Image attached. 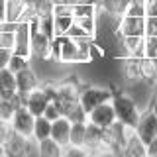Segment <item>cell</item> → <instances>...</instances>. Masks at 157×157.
Listing matches in <instances>:
<instances>
[{
  "instance_id": "cell-1",
  "label": "cell",
  "mask_w": 157,
  "mask_h": 157,
  "mask_svg": "<svg viewBox=\"0 0 157 157\" xmlns=\"http://www.w3.org/2000/svg\"><path fill=\"white\" fill-rule=\"evenodd\" d=\"M94 39H75L69 36H57L51 39V55L63 63L90 61V43Z\"/></svg>"
},
{
  "instance_id": "cell-2",
  "label": "cell",
  "mask_w": 157,
  "mask_h": 157,
  "mask_svg": "<svg viewBox=\"0 0 157 157\" xmlns=\"http://www.w3.org/2000/svg\"><path fill=\"white\" fill-rule=\"evenodd\" d=\"M110 102L116 110V120L122 122V124H126V126L136 128L141 110L137 108L134 98L128 94V92L120 90V88H112V100Z\"/></svg>"
},
{
  "instance_id": "cell-3",
  "label": "cell",
  "mask_w": 157,
  "mask_h": 157,
  "mask_svg": "<svg viewBox=\"0 0 157 157\" xmlns=\"http://www.w3.org/2000/svg\"><path fill=\"white\" fill-rule=\"evenodd\" d=\"M57 102L63 108V114H67L77 102H81V88L82 82L77 81V77H69L65 81L57 82Z\"/></svg>"
},
{
  "instance_id": "cell-4",
  "label": "cell",
  "mask_w": 157,
  "mask_h": 157,
  "mask_svg": "<svg viewBox=\"0 0 157 157\" xmlns=\"http://www.w3.org/2000/svg\"><path fill=\"white\" fill-rule=\"evenodd\" d=\"M112 100V88L94 86V85H82L81 88V104L86 112L94 110L96 106Z\"/></svg>"
},
{
  "instance_id": "cell-5",
  "label": "cell",
  "mask_w": 157,
  "mask_h": 157,
  "mask_svg": "<svg viewBox=\"0 0 157 157\" xmlns=\"http://www.w3.org/2000/svg\"><path fill=\"white\" fill-rule=\"evenodd\" d=\"M32 29V57L39 61H49L51 55V37H47L43 32H39V20L29 24Z\"/></svg>"
},
{
  "instance_id": "cell-6",
  "label": "cell",
  "mask_w": 157,
  "mask_h": 157,
  "mask_svg": "<svg viewBox=\"0 0 157 157\" xmlns=\"http://www.w3.org/2000/svg\"><path fill=\"white\" fill-rule=\"evenodd\" d=\"M136 134L140 136V140L147 145L153 137H157V114L151 108L141 110L140 120L136 124Z\"/></svg>"
},
{
  "instance_id": "cell-7",
  "label": "cell",
  "mask_w": 157,
  "mask_h": 157,
  "mask_svg": "<svg viewBox=\"0 0 157 157\" xmlns=\"http://www.w3.org/2000/svg\"><path fill=\"white\" fill-rule=\"evenodd\" d=\"M16 33V43H14V53L32 59V29L28 22H18L14 28Z\"/></svg>"
},
{
  "instance_id": "cell-8",
  "label": "cell",
  "mask_w": 157,
  "mask_h": 157,
  "mask_svg": "<svg viewBox=\"0 0 157 157\" xmlns=\"http://www.w3.org/2000/svg\"><path fill=\"white\" fill-rule=\"evenodd\" d=\"M120 49L124 59L145 57V36H126L120 39Z\"/></svg>"
},
{
  "instance_id": "cell-9",
  "label": "cell",
  "mask_w": 157,
  "mask_h": 157,
  "mask_svg": "<svg viewBox=\"0 0 157 157\" xmlns=\"http://www.w3.org/2000/svg\"><path fill=\"white\" fill-rule=\"evenodd\" d=\"M118 36H145V18L144 16H128L124 14L118 20Z\"/></svg>"
},
{
  "instance_id": "cell-10",
  "label": "cell",
  "mask_w": 157,
  "mask_h": 157,
  "mask_svg": "<svg viewBox=\"0 0 157 157\" xmlns=\"http://www.w3.org/2000/svg\"><path fill=\"white\" fill-rule=\"evenodd\" d=\"M33 124H36V116L28 110L26 106L18 108L12 116V126L16 130V134H22V136H28L33 140Z\"/></svg>"
},
{
  "instance_id": "cell-11",
  "label": "cell",
  "mask_w": 157,
  "mask_h": 157,
  "mask_svg": "<svg viewBox=\"0 0 157 157\" xmlns=\"http://www.w3.org/2000/svg\"><path fill=\"white\" fill-rule=\"evenodd\" d=\"M4 153H6V157H29V153H32V137L14 134V137L4 145Z\"/></svg>"
},
{
  "instance_id": "cell-12",
  "label": "cell",
  "mask_w": 157,
  "mask_h": 157,
  "mask_svg": "<svg viewBox=\"0 0 157 157\" xmlns=\"http://www.w3.org/2000/svg\"><path fill=\"white\" fill-rule=\"evenodd\" d=\"M88 122L100 126V128H108L116 122V110L112 106V102H104V104L96 106L94 110L88 112Z\"/></svg>"
},
{
  "instance_id": "cell-13",
  "label": "cell",
  "mask_w": 157,
  "mask_h": 157,
  "mask_svg": "<svg viewBox=\"0 0 157 157\" xmlns=\"http://www.w3.org/2000/svg\"><path fill=\"white\" fill-rule=\"evenodd\" d=\"M71 126L73 124L67 116H61L51 122V137L55 141H59L63 147H67L69 141H71Z\"/></svg>"
},
{
  "instance_id": "cell-14",
  "label": "cell",
  "mask_w": 157,
  "mask_h": 157,
  "mask_svg": "<svg viewBox=\"0 0 157 157\" xmlns=\"http://www.w3.org/2000/svg\"><path fill=\"white\" fill-rule=\"evenodd\" d=\"M47 104H49V98H47L45 92H43L41 86H37V88H33L32 92H28L26 108L32 112L33 116H43V112H45Z\"/></svg>"
},
{
  "instance_id": "cell-15",
  "label": "cell",
  "mask_w": 157,
  "mask_h": 157,
  "mask_svg": "<svg viewBox=\"0 0 157 157\" xmlns=\"http://www.w3.org/2000/svg\"><path fill=\"white\" fill-rule=\"evenodd\" d=\"M16 85H18V90L22 92H32L33 88L39 86V78H37V73L33 71L32 67H26L22 71L16 73Z\"/></svg>"
},
{
  "instance_id": "cell-16",
  "label": "cell",
  "mask_w": 157,
  "mask_h": 157,
  "mask_svg": "<svg viewBox=\"0 0 157 157\" xmlns=\"http://www.w3.org/2000/svg\"><path fill=\"white\" fill-rule=\"evenodd\" d=\"M18 92L16 85V73L8 67L0 69V98H12Z\"/></svg>"
},
{
  "instance_id": "cell-17",
  "label": "cell",
  "mask_w": 157,
  "mask_h": 157,
  "mask_svg": "<svg viewBox=\"0 0 157 157\" xmlns=\"http://www.w3.org/2000/svg\"><path fill=\"white\" fill-rule=\"evenodd\" d=\"M122 157H147V145L140 140V136H134L126 141V145L120 151Z\"/></svg>"
},
{
  "instance_id": "cell-18",
  "label": "cell",
  "mask_w": 157,
  "mask_h": 157,
  "mask_svg": "<svg viewBox=\"0 0 157 157\" xmlns=\"http://www.w3.org/2000/svg\"><path fill=\"white\" fill-rule=\"evenodd\" d=\"M102 137H104V128L92 124V122H88L86 124V140H85V147L86 149H100L102 147Z\"/></svg>"
},
{
  "instance_id": "cell-19",
  "label": "cell",
  "mask_w": 157,
  "mask_h": 157,
  "mask_svg": "<svg viewBox=\"0 0 157 157\" xmlns=\"http://www.w3.org/2000/svg\"><path fill=\"white\" fill-rule=\"evenodd\" d=\"M37 151H39V157H63L65 147L53 137H45V140L37 141Z\"/></svg>"
},
{
  "instance_id": "cell-20",
  "label": "cell",
  "mask_w": 157,
  "mask_h": 157,
  "mask_svg": "<svg viewBox=\"0 0 157 157\" xmlns=\"http://www.w3.org/2000/svg\"><path fill=\"white\" fill-rule=\"evenodd\" d=\"M28 6L29 2H26V0H6V22L18 24Z\"/></svg>"
},
{
  "instance_id": "cell-21",
  "label": "cell",
  "mask_w": 157,
  "mask_h": 157,
  "mask_svg": "<svg viewBox=\"0 0 157 157\" xmlns=\"http://www.w3.org/2000/svg\"><path fill=\"white\" fill-rule=\"evenodd\" d=\"M130 2H132V0H102L100 6H98V10L110 14V16L120 18V16H124V14H126Z\"/></svg>"
},
{
  "instance_id": "cell-22",
  "label": "cell",
  "mask_w": 157,
  "mask_h": 157,
  "mask_svg": "<svg viewBox=\"0 0 157 157\" xmlns=\"http://www.w3.org/2000/svg\"><path fill=\"white\" fill-rule=\"evenodd\" d=\"M141 59V57H140ZM140 59H126L124 63V77L130 85L141 82V73H140Z\"/></svg>"
},
{
  "instance_id": "cell-23",
  "label": "cell",
  "mask_w": 157,
  "mask_h": 157,
  "mask_svg": "<svg viewBox=\"0 0 157 157\" xmlns=\"http://www.w3.org/2000/svg\"><path fill=\"white\" fill-rule=\"evenodd\" d=\"M45 137H51V120L45 116H36V124H33V140L41 141Z\"/></svg>"
},
{
  "instance_id": "cell-24",
  "label": "cell",
  "mask_w": 157,
  "mask_h": 157,
  "mask_svg": "<svg viewBox=\"0 0 157 157\" xmlns=\"http://www.w3.org/2000/svg\"><path fill=\"white\" fill-rule=\"evenodd\" d=\"M53 22H55V37L65 36L67 29L75 22V16H69V14H53Z\"/></svg>"
},
{
  "instance_id": "cell-25",
  "label": "cell",
  "mask_w": 157,
  "mask_h": 157,
  "mask_svg": "<svg viewBox=\"0 0 157 157\" xmlns=\"http://www.w3.org/2000/svg\"><path fill=\"white\" fill-rule=\"evenodd\" d=\"M86 124L88 122H78V124L71 126V141L69 145H82L85 147V140H86Z\"/></svg>"
},
{
  "instance_id": "cell-26",
  "label": "cell",
  "mask_w": 157,
  "mask_h": 157,
  "mask_svg": "<svg viewBox=\"0 0 157 157\" xmlns=\"http://www.w3.org/2000/svg\"><path fill=\"white\" fill-rule=\"evenodd\" d=\"M14 43H16V33H14V29L8 28L6 22H2L0 24V47L14 49Z\"/></svg>"
},
{
  "instance_id": "cell-27",
  "label": "cell",
  "mask_w": 157,
  "mask_h": 157,
  "mask_svg": "<svg viewBox=\"0 0 157 157\" xmlns=\"http://www.w3.org/2000/svg\"><path fill=\"white\" fill-rule=\"evenodd\" d=\"M65 116L69 118V120H71V124H78V122H82V124H85V122H88V112L85 110V108H82L81 102H77V104L73 106Z\"/></svg>"
},
{
  "instance_id": "cell-28",
  "label": "cell",
  "mask_w": 157,
  "mask_h": 157,
  "mask_svg": "<svg viewBox=\"0 0 157 157\" xmlns=\"http://www.w3.org/2000/svg\"><path fill=\"white\" fill-rule=\"evenodd\" d=\"M33 8L39 18H47L53 16V12H55V2L53 0H33Z\"/></svg>"
},
{
  "instance_id": "cell-29",
  "label": "cell",
  "mask_w": 157,
  "mask_h": 157,
  "mask_svg": "<svg viewBox=\"0 0 157 157\" xmlns=\"http://www.w3.org/2000/svg\"><path fill=\"white\" fill-rule=\"evenodd\" d=\"M98 6H88V4H78L73 2V16L75 18H88V16H96Z\"/></svg>"
},
{
  "instance_id": "cell-30",
  "label": "cell",
  "mask_w": 157,
  "mask_h": 157,
  "mask_svg": "<svg viewBox=\"0 0 157 157\" xmlns=\"http://www.w3.org/2000/svg\"><path fill=\"white\" fill-rule=\"evenodd\" d=\"M16 130L12 126V120H0V145H6L14 137Z\"/></svg>"
},
{
  "instance_id": "cell-31",
  "label": "cell",
  "mask_w": 157,
  "mask_h": 157,
  "mask_svg": "<svg viewBox=\"0 0 157 157\" xmlns=\"http://www.w3.org/2000/svg\"><path fill=\"white\" fill-rule=\"evenodd\" d=\"M128 16H147V0H132L126 10Z\"/></svg>"
},
{
  "instance_id": "cell-32",
  "label": "cell",
  "mask_w": 157,
  "mask_h": 157,
  "mask_svg": "<svg viewBox=\"0 0 157 157\" xmlns=\"http://www.w3.org/2000/svg\"><path fill=\"white\" fill-rule=\"evenodd\" d=\"M26 67H29V57H24V55L14 53L12 59H10V63H8V69H10V71L18 73V71H22V69H26Z\"/></svg>"
},
{
  "instance_id": "cell-33",
  "label": "cell",
  "mask_w": 157,
  "mask_h": 157,
  "mask_svg": "<svg viewBox=\"0 0 157 157\" xmlns=\"http://www.w3.org/2000/svg\"><path fill=\"white\" fill-rule=\"evenodd\" d=\"M43 116L47 118V120H57V118H61V116H65L63 114V108H61V104H59L57 100H49V104H47V108H45V112H43Z\"/></svg>"
},
{
  "instance_id": "cell-34",
  "label": "cell",
  "mask_w": 157,
  "mask_h": 157,
  "mask_svg": "<svg viewBox=\"0 0 157 157\" xmlns=\"http://www.w3.org/2000/svg\"><path fill=\"white\" fill-rule=\"evenodd\" d=\"M16 106L12 104L10 98H0V120H12Z\"/></svg>"
},
{
  "instance_id": "cell-35",
  "label": "cell",
  "mask_w": 157,
  "mask_h": 157,
  "mask_svg": "<svg viewBox=\"0 0 157 157\" xmlns=\"http://www.w3.org/2000/svg\"><path fill=\"white\" fill-rule=\"evenodd\" d=\"M39 32H43L47 37H55V22H53V16L47 18H39Z\"/></svg>"
},
{
  "instance_id": "cell-36",
  "label": "cell",
  "mask_w": 157,
  "mask_h": 157,
  "mask_svg": "<svg viewBox=\"0 0 157 157\" xmlns=\"http://www.w3.org/2000/svg\"><path fill=\"white\" fill-rule=\"evenodd\" d=\"M88 153H90V149L82 145H67L63 157H88Z\"/></svg>"
},
{
  "instance_id": "cell-37",
  "label": "cell",
  "mask_w": 157,
  "mask_h": 157,
  "mask_svg": "<svg viewBox=\"0 0 157 157\" xmlns=\"http://www.w3.org/2000/svg\"><path fill=\"white\" fill-rule=\"evenodd\" d=\"M145 57L157 59V36H145Z\"/></svg>"
},
{
  "instance_id": "cell-38",
  "label": "cell",
  "mask_w": 157,
  "mask_h": 157,
  "mask_svg": "<svg viewBox=\"0 0 157 157\" xmlns=\"http://www.w3.org/2000/svg\"><path fill=\"white\" fill-rule=\"evenodd\" d=\"M145 36H157V16H145Z\"/></svg>"
},
{
  "instance_id": "cell-39",
  "label": "cell",
  "mask_w": 157,
  "mask_h": 157,
  "mask_svg": "<svg viewBox=\"0 0 157 157\" xmlns=\"http://www.w3.org/2000/svg\"><path fill=\"white\" fill-rule=\"evenodd\" d=\"M10 100H12V104L16 106V110H18V108L26 106V102H28V92H22V90H18L16 94H14L12 98H10Z\"/></svg>"
},
{
  "instance_id": "cell-40",
  "label": "cell",
  "mask_w": 157,
  "mask_h": 157,
  "mask_svg": "<svg viewBox=\"0 0 157 157\" xmlns=\"http://www.w3.org/2000/svg\"><path fill=\"white\" fill-rule=\"evenodd\" d=\"M12 55H14V49H4V47H0V69L8 67V63H10V59H12Z\"/></svg>"
},
{
  "instance_id": "cell-41",
  "label": "cell",
  "mask_w": 157,
  "mask_h": 157,
  "mask_svg": "<svg viewBox=\"0 0 157 157\" xmlns=\"http://www.w3.org/2000/svg\"><path fill=\"white\" fill-rule=\"evenodd\" d=\"M94 153H96V157H122L120 151L112 149V147H100V149H96Z\"/></svg>"
},
{
  "instance_id": "cell-42",
  "label": "cell",
  "mask_w": 157,
  "mask_h": 157,
  "mask_svg": "<svg viewBox=\"0 0 157 157\" xmlns=\"http://www.w3.org/2000/svg\"><path fill=\"white\" fill-rule=\"evenodd\" d=\"M147 157H157V137L147 144Z\"/></svg>"
},
{
  "instance_id": "cell-43",
  "label": "cell",
  "mask_w": 157,
  "mask_h": 157,
  "mask_svg": "<svg viewBox=\"0 0 157 157\" xmlns=\"http://www.w3.org/2000/svg\"><path fill=\"white\" fill-rule=\"evenodd\" d=\"M78 4H88V6H100L102 0H75Z\"/></svg>"
},
{
  "instance_id": "cell-44",
  "label": "cell",
  "mask_w": 157,
  "mask_h": 157,
  "mask_svg": "<svg viewBox=\"0 0 157 157\" xmlns=\"http://www.w3.org/2000/svg\"><path fill=\"white\" fill-rule=\"evenodd\" d=\"M149 108L157 114V90H155V94H153V98H151V104H149Z\"/></svg>"
},
{
  "instance_id": "cell-45",
  "label": "cell",
  "mask_w": 157,
  "mask_h": 157,
  "mask_svg": "<svg viewBox=\"0 0 157 157\" xmlns=\"http://www.w3.org/2000/svg\"><path fill=\"white\" fill-rule=\"evenodd\" d=\"M0 157H6V153H4V145H0Z\"/></svg>"
},
{
  "instance_id": "cell-46",
  "label": "cell",
  "mask_w": 157,
  "mask_h": 157,
  "mask_svg": "<svg viewBox=\"0 0 157 157\" xmlns=\"http://www.w3.org/2000/svg\"><path fill=\"white\" fill-rule=\"evenodd\" d=\"M53 2H55V4H59V2H63V0H53Z\"/></svg>"
}]
</instances>
